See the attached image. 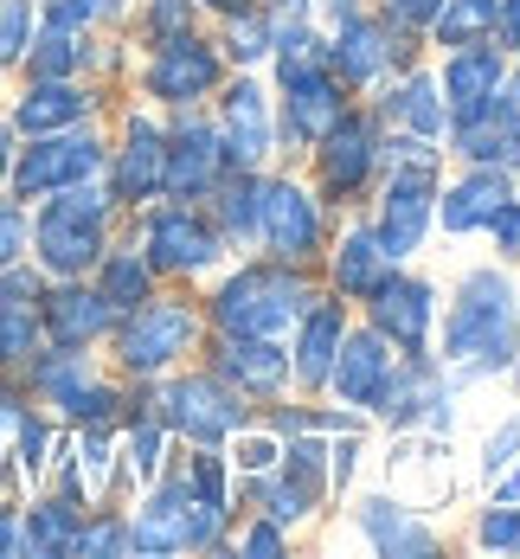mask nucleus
<instances>
[{"instance_id": "a19ab883", "label": "nucleus", "mask_w": 520, "mask_h": 559, "mask_svg": "<svg viewBox=\"0 0 520 559\" xmlns=\"http://www.w3.org/2000/svg\"><path fill=\"white\" fill-rule=\"evenodd\" d=\"M289 547H295V534H289L283 521H270V514L244 508V514L231 521V547H226V554H238V559H283Z\"/></svg>"}, {"instance_id": "49530a36", "label": "nucleus", "mask_w": 520, "mask_h": 559, "mask_svg": "<svg viewBox=\"0 0 520 559\" xmlns=\"http://www.w3.org/2000/svg\"><path fill=\"white\" fill-rule=\"evenodd\" d=\"M373 7H379V20H386L392 33H418V39H424V26L437 20L444 0H373Z\"/></svg>"}, {"instance_id": "0eeeda50", "label": "nucleus", "mask_w": 520, "mask_h": 559, "mask_svg": "<svg viewBox=\"0 0 520 559\" xmlns=\"http://www.w3.org/2000/svg\"><path fill=\"white\" fill-rule=\"evenodd\" d=\"M379 142H386V122L373 104H347L341 122L309 148V187L322 193V206L341 219V213H360L379 187Z\"/></svg>"}, {"instance_id": "7ed1b4c3", "label": "nucleus", "mask_w": 520, "mask_h": 559, "mask_svg": "<svg viewBox=\"0 0 520 559\" xmlns=\"http://www.w3.org/2000/svg\"><path fill=\"white\" fill-rule=\"evenodd\" d=\"M26 258L46 271V277H90V264L110 251L122 206L110 200L104 174L97 180H77V187H58L46 200L26 206Z\"/></svg>"}, {"instance_id": "6e6552de", "label": "nucleus", "mask_w": 520, "mask_h": 559, "mask_svg": "<svg viewBox=\"0 0 520 559\" xmlns=\"http://www.w3.org/2000/svg\"><path fill=\"white\" fill-rule=\"evenodd\" d=\"M148 405L173 431V444H226L231 431L257 412L238 386H226L206 360H186L161 380H148Z\"/></svg>"}, {"instance_id": "dca6fc26", "label": "nucleus", "mask_w": 520, "mask_h": 559, "mask_svg": "<svg viewBox=\"0 0 520 559\" xmlns=\"http://www.w3.org/2000/svg\"><path fill=\"white\" fill-rule=\"evenodd\" d=\"M226 135L213 110H168V142H161V200H206L226 180Z\"/></svg>"}, {"instance_id": "6e6d98bb", "label": "nucleus", "mask_w": 520, "mask_h": 559, "mask_svg": "<svg viewBox=\"0 0 520 559\" xmlns=\"http://www.w3.org/2000/svg\"><path fill=\"white\" fill-rule=\"evenodd\" d=\"M508 91H515V97H520V46H515V52H508Z\"/></svg>"}, {"instance_id": "13d9d810", "label": "nucleus", "mask_w": 520, "mask_h": 559, "mask_svg": "<svg viewBox=\"0 0 520 559\" xmlns=\"http://www.w3.org/2000/svg\"><path fill=\"white\" fill-rule=\"evenodd\" d=\"M0 122H7V104H0Z\"/></svg>"}, {"instance_id": "393cba45", "label": "nucleus", "mask_w": 520, "mask_h": 559, "mask_svg": "<svg viewBox=\"0 0 520 559\" xmlns=\"http://www.w3.org/2000/svg\"><path fill=\"white\" fill-rule=\"evenodd\" d=\"M39 322H46V347H104L116 329V309L97 296L90 277H46Z\"/></svg>"}, {"instance_id": "473e14b6", "label": "nucleus", "mask_w": 520, "mask_h": 559, "mask_svg": "<svg viewBox=\"0 0 520 559\" xmlns=\"http://www.w3.org/2000/svg\"><path fill=\"white\" fill-rule=\"evenodd\" d=\"M90 283H97V296L110 302L116 316H129L135 302H148L161 289V277L148 271V258L135 251V238H110V251L90 264Z\"/></svg>"}, {"instance_id": "c9c22d12", "label": "nucleus", "mask_w": 520, "mask_h": 559, "mask_svg": "<svg viewBox=\"0 0 520 559\" xmlns=\"http://www.w3.org/2000/svg\"><path fill=\"white\" fill-rule=\"evenodd\" d=\"M495 20H501V0H444L437 20L424 26V46H431V52L488 46V39H495Z\"/></svg>"}, {"instance_id": "bb28decb", "label": "nucleus", "mask_w": 520, "mask_h": 559, "mask_svg": "<svg viewBox=\"0 0 520 559\" xmlns=\"http://www.w3.org/2000/svg\"><path fill=\"white\" fill-rule=\"evenodd\" d=\"M386 489L411 508H444L457 496V469H450V438L431 431H399V450L386 456Z\"/></svg>"}, {"instance_id": "c756f323", "label": "nucleus", "mask_w": 520, "mask_h": 559, "mask_svg": "<svg viewBox=\"0 0 520 559\" xmlns=\"http://www.w3.org/2000/svg\"><path fill=\"white\" fill-rule=\"evenodd\" d=\"M437 91H444V110L450 122L457 116H475L501 84H508V52L488 39V46H457V52H437Z\"/></svg>"}, {"instance_id": "2eb2a0df", "label": "nucleus", "mask_w": 520, "mask_h": 559, "mask_svg": "<svg viewBox=\"0 0 520 559\" xmlns=\"http://www.w3.org/2000/svg\"><path fill=\"white\" fill-rule=\"evenodd\" d=\"M161 142H168V110L155 104H129L122 122H116L110 162H104V187L122 213L161 200Z\"/></svg>"}, {"instance_id": "412c9836", "label": "nucleus", "mask_w": 520, "mask_h": 559, "mask_svg": "<svg viewBox=\"0 0 520 559\" xmlns=\"http://www.w3.org/2000/svg\"><path fill=\"white\" fill-rule=\"evenodd\" d=\"M199 360L238 386L251 405H270L289 392V341H270V335H206Z\"/></svg>"}, {"instance_id": "b1692460", "label": "nucleus", "mask_w": 520, "mask_h": 559, "mask_svg": "<svg viewBox=\"0 0 520 559\" xmlns=\"http://www.w3.org/2000/svg\"><path fill=\"white\" fill-rule=\"evenodd\" d=\"M97 110H104V91L90 78H26V91L7 104V129L26 142V135H58V129L97 122Z\"/></svg>"}, {"instance_id": "f8f14e48", "label": "nucleus", "mask_w": 520, "mask_h": 559, "mask_svg": "<svg viewBox=\"0 0 520 559\" xmlns=\"http://www.w3.org/2000/svg\"><path fill=\"white\" fill-rule=\"evenodd\" d=\"M328 231H335V213L322 206V193L302 174H289L283 162L264 168V238H257V251H270L283 264H322Z\"/></svg>"}, {"instance_id": "f03ea898", "label": "nucleus", "mask_w": 520, "mask_h": 559, "mask_svg": "<svg viewBox=\"0 0 520 559\" xmlns=\"http://www.w3.org/2000/svg\"><path fill=\"white\" fill-rule=\"evenodd\" d=\"M213 289L199 296V309H206V335H270L283 341L289 322L309 309V296L322 289V271L315 264H283V258H257V251H244L238 264L226 271H213Z\"/></svg>"}, {"instance_id": "c85d7f7f", "label": "nucleus", "mask_w": 520, "mask_h": 559, "mask_svg": "<svg viewBox=\"0 0 520 559\" xmlns=\"http://www.w3.org/2000/svg\"><path fill=\"white\" fill-rule=\"evenodd\" d=\"M508 200H515V174L462 162V168L437 187V225H444L450 238H482V231H488V219H495Z\"/></svg>"}, {"instance_id": "f257e3e1", "label": "nucleus", "mask_w": 520, "mask_h": 559, "mask_svg": "<svg viewBox=\"0 0 520 559\" xmlns=\"http://www.w3.org/2000/svg\"><path fill=\"white\" fill-rule=\"evenodd\" d=\"M515 341H520V283L501 264H469L450 283V296L437 302L431 354L469 392V386H488V380H508Z\"/></svg>"}, {"instance_id": "4c0bfd02", "label": "nucleus", "mask_w": 520, "mask_h": 559, "mask_svg": "<svg viewBox=\"0 0 520 559\" xmlns=\"http://www.w3.org/2000/svg\"><path fill=\"white\" fill-rule=\"evenodd\" d=\"M71 554H84V559L135 554V547H129V508H116V502L84 508V521H77V540H71Z\"/></svg>"}, {"instance_id": "5701e85b", "label": "nucleus", "mask_w": 520, "mask_h": 559, "mask_svg": "<svg viewBox=\"0 0 520 559\" xmlns=\"http://www.w3.org/2000/svg\"><path fill=\"white\" fill-rule=\"evenodd\" d=\"M315 271H322V289H335L341 302H353V309H360V302H366L379 283L392 277L399 264L386 258V245H379L373 219L360 213V219H347V225H335V231H328V251H322V264H315Z\"/></svg>"}, {"instance_id": "3c124183", "label": "nucleus", "mask_w": 520, "mask_h": 559, "mask_svg": "<svg viewBox=\"0 0 520 559\" xmlns=\"http://www.w3.org/2000/svg\"><path fill=\"white\" fill-rule=\"evenodd\" d=\"M373 0H315V20H322V33L328 26H341V20H353V13H366Z\"/></svg>"}, {"instance_id": "37998d69", "label": "nucleus", "mask_w": 520, "mask_h": 559, "mask_svg": "<svg viewBox=\"0 0 520 559\" xmlns=\"http://www.w3.org/2000/svg\"><path fill=\"white\" fill-rule=\"evenodd\" d=\"M33 33H39V0H0V78L20 71Z\"/></svg>"}, {"instance_id": "cd10ccee", "label": "nucleus", "mask_w": 520, "mask_h": 559, "mask_svg": "<svg viewBox=\"0 0 520 559\" xmlns=\"http://www.w3.org/2000/svg\"><path fill=\"white\" fill-rule=\"evenodd\" d=\"M39 289H46V271H39L33 258H20V264L0 271V373H13V380H20V367L46 347Z\"/></svg>"}, {"instance_id": "aec40b11", "label": "nucleus", "mask_w": 520, "mask_h": 559, "mask_svg": "<svg viewBox=\"0 0 520 559\" xmlns=\"http://www.w3.org/2000/svg\"><path fill=\"white\" fill-rule=\"evenodd\" d=\"M392 367H399V347H392V341L379 335V329H366V322H347L322 399H335L347 412H366V418H373V405H379V392L392 380Z\"/></svg>"}, {"instance_id": "9b49d317", "label": "nucleus", "mask_w": 520, "mask_h": 559, "mask_svg": "<svg viewBox=\"0 0 520 559\" xmlns=\"http://www.w3.org/2000/svg\"><path fill=\"white\" fill-rule=\"evenodd\" d=\"M431 52L418 33H392L386 20H379V7H366V13H353L341 26H328V39H322V64L341 78L353 97H366L379 78H392V71H411L418 58Z\"/></svg>"}, {"instance_id": "f704fd0d", "label": "nucleus", "mask_w": 520, "mask_h": 559, "mask_svg": "<svg viewBox=\"0 0 520 559\" xmlns=\"http://www.w3.org/2000/svg\"><path fill=\"white\" fill-rule=\"evenodd\" d=\"M213 39L231 71H264L270 64V0H238L231 13H219Z\"/></svg>"}, {"instance_id": "79ce46f5", "label": "nucleus", "mask_w": 520, "mask_h": 559, "mask_svg": "<svg viewBox=\"0 0 520 559\" xmlns=\"http://www.w3.org/2000/svg\"><path fill=\"white\" fill-rule=\"evenodd\" d=\"M206 13H199V0H142V13H135V39L142 46H161L173 33H193Z\"/></svg>"}, {"instance_id": "8fccbe9b", "label": "nucleus", "mask_w": 520, "mask_h": 559, "mask_svg": "<svg viewBox=\"0 0 520 559\" xmlns=\"http://www.w3.org/2000/svg\"><path fill=\"white\" fill-rule=\"evenodd\" d=\"M20 554V502L13 496H0V559Z\"/></svg>"}, {"instance_id": "c03bdc74", "label": "nucleus", "mask_w": 520, "mask_h": 559, "mask_svg": "<svg viewBox=\"0 0 520 559\" xmlns=\"http://www.w3.org/2000/svg\"><path fill=\"white\" fill-rule=\"evenodd\" d=\"M515 456H520V405L508 412V418H495V425H488L482 456H475V476H482V483H495V476H501Z\"/></svg>"}, {"instance_id": "20e7f679", "label": "nucleus", "mask_w": 520, "mask_h": 559, "mask_svg": "<svg viewBox=\"0 0 520 559\" xmlns=\"http://www.w3.org/2000/svg\"><path fill=\"white\" fill-rule=\"evenodd\" d=\"M104 347H110L122 380H161V373L186 367L206 347V309H199V296H186V283H173V289L161 283L148 302L116 316Z\"/></svg>"}, {"instance_id": "9d476101", "label": "nucleus", "mask_w": 520, "mask_h": 559, "mask_svg": "<svg viewBox=\"0 0 520 559\" xmlns=\"http://www.w3.org/2000/svg\"><path fill=\"white\" fill-rule=\"evenodd\" d=\"M110 162V135L97 122H77V129H58V135H26L13 142V168H7V193L20 206L46 200L58 187H77V180H97Z\"/></svg>"}, {"instance_id": "2f4dec72", "label": "nucleus", "mask_w": 520, "mask_h": 559, "mask_svg": "<svg viewBox=\"0 0 520 559\" xmlns=\"http://www.w3.org/2000/svg\"><path fill=\"white\" fill-rule=\"evenodd\" d=\"M213 225H219V238H226L231 258H244V251H257V238H264V174L251 168H226V180L199 200Z\"/></svg>"}, {"instance_id": "de8ad7c7", "label": "nucleus", "mask_w": 520, "mask_h": 559, "mask_svg": "<svg viewBox=\"0 0 520 559\" xmlns=\"http://www.w3.org/2000/svg\"><path fill=\"white\" fill-rule=\"evenodd\" d=\"M482 238H495V258H501V264H520V187H515V200L488 219Z\"/></svg>"}, {"instance_id": "72a5a7b5", "label": "nucleus", "mask_w": 520, "mask_h": 559, "mask_svg": "<svg viewBox=\"0 0 520 559\" xmlns=\"http://www.w3.org/2000/svg\"><path fill=\"white\" fill-rule=\"evenodd\" d=\"M77 521H84V508L71 502V496H58V489L33 496V502H20V554H33V559L71 554Z\"/></svg>"}, {"instance_id": "4468645a", "label": "nucleus", "mask_w": 520, "mask_h": 559, "mask_svg": "<svg viewBox=\"0 0 520 559\" xmlns=\"http://www.w3.org/2000/svg\"><path fill=\"white\" fill-rule=\"evenodd\" d=\"M270 78H277L270 97H277V142H283V155H309V148L341 122L347 104H353V91H347L322 58H309V64H277Z\"/></svg>"}, {"instance_id": "09e8293b", "label": "nucleus", "mask_w": 520, "mask_h": 559, "mask_svg": "<svg viewBox=\"0 0 520 559\" xmlns=\"http://www.w3.org/2000/svg\"><path fill=\"white\" fill-rule=\"evenodd\" d=\"M26 412V386L13 373H0V469H7V438H13V418Z\"/></svg>"}, {"instance_id": "a878e982", "label": "nucleus", "mask_w": 520, "mask_h": 559, "mask_svg": "<svg viewBox=\"0 0 520 559\" xmlns=\"http://www.w3.org/2000/svg\"><path fill=\"white\" fill-rule=\"evenodd\" d=\"M366 97H373V110H379L386 129H404V135H418V142H444V129H450V110H444V91H437L431 58H418L411 71L379 78Z\"/></svg>"}, {"instance_id": "7c9ffc66", "label": "nucleus", "mask_w": 520, "mask_h": 559, "mask_svg": "<svg viewBox=\"0 0 520 559\" xmlns=\"http://www.w3.org/2000/svg\"><path fill=\"white\" fill-rule=\"evenodd\" d=\"M450 386V373H444V360L437 354H399V367H392V380L379 392V405H373V425L379 431H418L424 425V412H431V399Z\"/></svg>"}, {"instance_id": "58836bf2", "label": "nucleus", "mask_w": 520, "mask_h": 559, "mask_svg": "<svg viewBox=\"0 0 520 559\" xmlns=\"http://www.w3.org/2000/svg\"><path fill=\"white\" fill-rule=\"evenodd\" d=\"M469 547L475 554H520V502L508 496H488L469 521Z\"/></svg>"}, {"instance_id": "a18cd8bd", "label": "nucleus", "mask_w": 520, "mask_h": 559, "mask_svg": "<svg viewBox=\"0 0 520 559\" xmlns=\"http://www.w3.org/2000/svg\"><path fill=\"white\" fill-rule=\"evenodd\" d=\"M26 225H33V219H26V206L0 187V271L26 258Z\"/></svg>"}, {"instance_id": "6ab92c4d", "label": "nucleus", "mask_w": 520, "mask_h": 559, "mask_svg": "<svg viewBox=\"0 0 520 559\" xmlns=\"http://www.w3.org/2000/svg\"><path fill=\"white\" fill-rule=\"evenodd\" d=\"M347 322H353V302H341L335 289H315L309 309L289 322V392L302 399H322L328 386V367H335V347H341Z\"/></svg>"}, {"instance_id": "1a4fd4ad", "label": "nucleus", "mask_w": 520, "mask_h": 559, "mask_svg": "<svg viewBox=\"0 0 520 559\" xmlns=\"http://www.w3.org/2000/svg\"><path fill=\"white\" fill-rule=\"evenodd\" d=\"M226 52H219V39L213 33H173L161 46H142V71H135V91H142V104H155V110H199V104H213V91L226 84Z\"/></svg>"}, {"instance_id": "5fc2aeb1", "label": "nucleus", "mask_w": 520, "mask_h": 559, "mask_svg": "<svg viewBox=\"0 0 520 559\" xmlns=\"http://www.w3.org/2000/svg\"><path fill=\"white\" fill-rule=\"evenodd\" d=\"M13 142H20V135L0 122V187H7V168H13Z\"/></svg>"}, {"instance_id": "ea45409f", "label": "nucleus", "mask_w": 520, "mask_h": 559, "mask_svg": "<svg viewBox=\"0 0 520 559\" xmlns=\"http://www.w3.org/2000/svg\"><path fill=\"white\" fill-rule=\"evenodd\" d=\"M129 20V0H39V26H64V33H104Z\"/></svg>"}, {"instance_id": "864d4df0", "label": "nucleus", "mask_w": 520, "mask_h": 559, "mask_svg": "<svg viewBox=\"0 0 520 559\" xmlns=\"http://www.w3.org/2000/svg\"><path fill=\"white\" fill-rule=\"evenodd\" d=\"M488 489H495V496H508V502H520V456L501 469V476H495V483H488Z\"/></svg>"}, {"instance_id": "4d7b16f0", "label": "nucleus", "mask_w": 520, "mask_h": 559, "mask_svg": "<svg viewBox=\"0 0 520 559\" xmlns=\"http://www.w3.org/2000/svg\"><path fill=\"white\" fill-rule=\"evenodd\" d=\"M231 7H238V0H199V13H213V20H219V13H231Z\"/></svg>"}, {"instance_id": "603ef678", "label": "nucleus", "mask_w": 520, "mask_h": 559, "mask_svg": "<svg viewBox=\"0 0 520 559\" xmlns=\"http://www.w3.org/2000/svg\"><path fill=\"white\" fill-rule=\"evenodd\" d=\"M495 46L515 52L520 46V0H501V20H495Z\"/></svg>"}, {"instance_id": "e433bc0d", "label": "nucleus", "mask_w": 520, "mask_h": 559, "mask_svg": "<svg viewBox=\"0 0 520 559\" xmlns=\"http://www.w3.org/2000/svg\"><path fill=\"white\" fill-rule=\"evenodd\" d=\"M26 78H84L90 71V33H64V26H39L33 46L20 58Z\"/></svg>"}, {"instance_id": "a211bd4d", "label": "nucleus", "mask_w": 520, "mask_h": 559, "mask_svg": "<svg viewBox=\"0 0 520 559\" xmlns=\"http://www.w3.org/2000/svg\"><path fill=\"white\" fill-rule=\"evenodd\" d=\"M437 283L424 277V271H392V277L379 283L366 302H360V322L366 329H379V335L392 341L399 354H431V335H437Z\"/></svg>"}, {"instance_id": "ddd939ff", "label": "nucleus", "mask_w": 520, "mask_h": 559, "mask_svg": "<svg viewBox=\"0 0 520 559\" xmlns=\"http://www.w3.org/2000/svg\"><path fill=\"white\" fill-rule=\"evenodd\" d=\"M213 122L226 135V162L231 168H277L283 162V142H277V97L257 71H226V84L213 91Z\"/></svg>"}, {"instance_id": "f3484780", "label": "nucleus", "mask_w": 520, "mask_h": 559, "mask_svg": "<svg viewBox=\"0 0 520 559\" xmlns=\"http://www.w3.org/2000/svg\"><path fill=\"white\" fill-rule=\"evenodd\" d=\"M347 527L366 540V554H379V559L444 554V527H437L424 508L399 502L392 489H360V496H347Z\"/></svg>"}, {"instance_id": "4be33fe9", "label": "nucleus", "mask_w": 520, "mask_h": 559, "mask_svg": "<svg viewBox=\"0 0 520 559\" xmlns=\"http://www.w3.org/2000/svg\"><path fill=\"white\" fill-rule=\"evenodd\" d=\"M444 162H475V168H508L520 174V97L501 84L475 116H457L444 129Z\"/></svg>"}, {"instance_id": "39448f33", "label": "nucleus", "mask_w": 520, "mask_h": 559, "mask_svg": "<svg viewBox=\"0 0 520 559\" xmlns=\"http://www.w3.org/2000/svg\"><path fill=\"white\" fill-rule=\"evenodd\" d=\"M122 219H129L135 251L148 258V271L161 283H206L213 271L231 264L226 238H219V225L199 200H148Z\"/></svg>"}, {"instance_id": "423d86ee", "label": "nucleus", "mask_w": 520, "mask_h": 559, "mask_svg": "<svg viewBox=\"0 0 520 559\" xmlns=\"http://www.w3.org/2000/svg\"><path fill=\"white\" fill-rule=\"evenodd\" d=\"M129 547L135 554H226L231 547V514L206 508L180 469H161L148 489H135L129 508Z\"/></svg>"}]
</instances>
